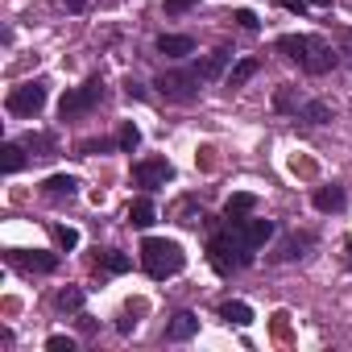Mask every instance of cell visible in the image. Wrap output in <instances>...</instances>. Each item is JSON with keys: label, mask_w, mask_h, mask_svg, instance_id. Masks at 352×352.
<instances>
[{"label": "cell", "mask_w": 352, "mask_h": 352, "mask_svg": "<svg viewBox=\"0 0 352 352\" xmlns=\"http://www.w3.org/2000/svg\"><path fill=\"white\" fill-rule=\"evenodd\" d=\"M278 50H282L286 58H294L307 75H327V71H336V63H340V54H336L323 38H315V34H286V38H278Z\"/></svg>", "instance_id": "cell-1"}, {"label": "cell", "mask_w": 352, "mask_h": 352, "mask_svg": "<svg viewBox=\"0 0 352 352\" xmlns=\"http://www.w3.org/2000/svg\"><path fill=\"white\" fill-rule=\"evenodd\" d=\"M253 253L257 249H249L245 241H241V232H236V224H228V232H212L208 236V261H212V270L216 274H236V270H245L249 261H253Z\"/></svg>", "instance_id": "cell-2"}, {"label": "cell", "mask_w": 352, "mask_h": 352, "mask_svg": "<svg viewBox=\"0 0 352 352\" xmlns=\"http://www.w3.org/2000/svg\"><path fill=\"white\" fill-rule=\"evenodd\" d=\"M141 265H145V274L149 278H174L183 265H187V253H183V245L179 241H166V236H149L145 245H141Z\"/></svg>", "instance_id": "cell-3"}, {"label": "cell", "mask_w": 352, "mask_h": 352, "mask_svg": "<svg viewBox=\"0 0 352 352\" xmlns=\"http://www.w3.org/2000/svg\"><path fill=\"white\" fill-rule=\"evenodd\" d=\"M100 100H104V79H100V75H91L83 87H75V91H67V96H63L58 116H63V120H79V116H87Z\"/></svg>", "instance_id": "cell-4"}, {"label": "cell", "mask_w": 352, "mask_h": 352, "mask_svg": "<svg viewBox=\"0 0 352 352\" xmlns=\"http://www.w3.org/2000/svg\"><path fill=\"white\" fill-rule=\"evenodd\" d=\"M199 71L191 67V71H162L157 79H153V87L166 96V100H174V104H187V100H195L199 96Z\"/></svg>", "instance_id": "cell-5"}, {"label": "cell", "mask_w": 352, "mask_h": 352, "mask_svg": "<svg viewBox=\"0 0 352 352\" xmlns=\"http://www.w3.org/2000/svg\"><path fill=\"white\" fill-rule=\"evenodd\" d=\"M46 96H50V91H46V79H30V83L13 87L5 104H9V112H13V116H25V120H34V116L46 108Z\"/></svg>", "instance_id": "cell-6"}, {"label": "cell", "mask_w": 352, "mask_h": 352, "mask_svg": "<svg viewBox=\"0 0 352 352\" xmlns=\"http://www.w3.org/2000/svg\"><path fill=\"white\" fill-rule=\"evenodd\" d=\"M170 179H174V166H170L166 157H145V162L133 166V183L145 187V191H157V187H166Z\"/></svg>", "instance_id": "cell-7"}, {"label": "cell", "mask_w": 352, "mask_h": 352, "mask_svg": "<svg viewBox=\"0 0 352 352\" xmlns=\"http://www.w3.org/2000/svg\"><path fill=\"white\" fill-rule=\"evenodd\" d=\"M236 232H241V241H245L249 249H261V245L274 236V220H253V216H249V220L236 224Z\"/></svg>", "instance_id": "cell-8"}, {"label": "cell", "mask_w": 352, "mask_h": 352, "mask_svg": "<svg viewBox=\"0 0 352 352\" xmlns=\"http://www.w3.org/2000/svg\"><path fill=\"white\" fill-rule=\"evenodd\" d=\"M21 270H34V274H54L58 270V257L54 253H25V249H17V253H9Z\"/></svg>", "instance_id": "cell-9"}, {"label": "cell", "mask_w": 352, "mask_h": 352, "mask_svg": "<svg viewBox=\"0 0 352 352\" xmlns=\"http://www.w3.org/2000/svg\"><path fill=\"white\" fill-rule=\"evenodd\" d=\"M191 50H195V38H187V34H162L157 38V54H166V58H183Z\"/></svg>", "instance_id": "cell-10"}, {"label": "cell", "mask_w": 352, "mask_h": 352, "mask_svg": "<svg viewBox=\"0 0 352 352\" xmlns=\"http://www.w3.org/2000/svg\"><path fill=\"white\" fill-rule=\"evenodd\" d=\"M228 58H232L228 50H212V54H204V58L195 63V71H199V79H204V83H212V79H220V75H224V67H228Z\"/></svg>", "instance_id": "cell-11"}, {"label": "cell", "mask_w": 352, "mask_h": 352, "mask_svg": "<svg viewBox=\"0 0 352 352\" xmlns=\"http://www.w3.org/2000/svg\"><path fill=\"white\" fill-rule=\"evenodd\" d=\"M199 331V315H191V311H179L170 319V327H166V340H191Z\"/></svg>", "instance_id": "cell-12"}, {"label": "cell", "mask_w": 352, "mask_h": 352, "mask_svg": "<svg viewBox=\"0 0 352 352\" xmlns=\"http://www.w3.org/2000/svg\"><path fill=\"white\" fill-rule=\"evenodd\" d=\"M253 208H257V199H253L249 191H241V195H232V199L224 204V220H228V224H241V220H249Z\"/></svg>", "instance_id": "cell-13"}, {"label": "cell", "mask_w": 352, "mask_h": 352, "mask_svg": "<svg viewBox=\"0 0 352 352\" xmlns=\"http://www.w3.org/2000/svg\"><path fill=\"white\" fill-rule=\"evenodd\" d=\"M311 204H315L319 212H340V208L348 204V195H344V187H319V191L311 195Z\"/></svg>", "instance_id": "cell-14"}, {"label": "cell", "mask_w": 352, "mask_h": 352, "mask_svg": "<svg viewBox=\"0 0 352 352\" xmlns=\"http://www.w3.org/2000/svg\"><path fill=\"white\" fill-rule=\"evenodd\" d=\"M220 319H224V323H236V327H249V323H253V307L241 302V298L220 302Z\"/></svg>", "instance_id": "cell-15"}, {"label": "cell", "mask_w": 352, "mask_h": 352, "mask_svg": "<svg viewBox=\"0 0 352 352\" xmlns=\"http://www.w3.org/2000/svg\"><path fill=\"white\" fill-rule=\"evenodd\" d=\"M42 191H46L50 199H71V195L79 191V179H71V174H54V179L42 183Z\"/></svg>", "instance_id": "cell-16"}, {"label": "cell", "mask_w": 352, "mask_h": 352, "mask_svg": "<svg viewBox=\"0 0 352 352\" xmlns=\"http://www.w3.org/2000/svg\"><path fill=\"white\" fill-rule=\"evenodd\" d=\"M96 265H100L104 274H124V270L133 265V257H129V253H120V249H100Z\"/></svg>", "instance_id": "cell-17"}, {"label": "cell", "mask_w": 352, "mask_h": 352, "mask_svg": "<svg viewBox=\"0 0 352 352\" xmlns=\"http://www.w3.org/2000/svg\"><path fill=\"white\" fill-rule=\"evenodd\" d=\"M153 220H157V212H153V204H149L145 195L129 204V224H133V228H149Z\"/></svg>", "instance_id": "cell-18"}, {"label": "cell", "mask_w": 352, "mask_h": 352, "mask_svg": "<svg viewBox=\"0 0 352 352\" xmlns=\"http://www.w3.org/2000/svg\"><path fill=\"white\" fill-rule=\"evenodd\" d=\"M0 153H5V157H0V162H5V174H17L25 166V145L21 141H5V145H0Z\"/></svg>", "instance_id": "cell-19"}, {"label": "cell", "mask_w": 352, "mask_h": 352, "mask_svg": "<svg viewBox=\"0 0 352 352\" xmlns=\"http://www.w3.org/2000/svg\"><path fill=\"white\" fill-rule=\"evenodd\" d=\"M257 71H261V63H257V58H241V63L228 71V87H245Z\"/></svg>", "instance_id": "cell-20"}, {"label": "cell", "mask_w": 352, "mask_h": 352, "mask_svg": "<svg viewBox=\"0 0 352 352\" xmlns=\"http://www.w3.org/2000/svg\"><path fill=\"white\" fill-rule=\"evenodd\" d=\"M315 245V236L311 232H298V236H286V245H282V253H278V261H294V257H302V249H311Z\"/></svg>", "instance_id": "cell-21"}, {"label": "cell", "mask_w": 352, "mask_h": 352, "mask_svg": "<svg viewBox=\"0 0 352 352\" xmlns=\"http://www.w3.org/2000/svg\"><path fill=\"white\" fill-rule=\"evenodd\" d=\"M298 112H302V120H311V124H327V120H331V108H327L323 100H302Z\"/></svg>", "instance_id": "cell-22"}, {"label": "cell", "mask_w": 352, "mask_h": 352, "mask_svg": "<svg viewBox=\"0 0 352 352\" xmlns=\"http://www.w3.org/2000/svg\"><path fill=\"white\" fill-rule=\"evenodd\" d=\"M58 311H83V290L79 286H67V290H58Z\"/></svg>", "instance_id": "cell-23"}, {"label": "cell", "mask_w": 352, "mask_h": 352, "mask_svg": "<svg viewBox=\"0 0 352 352\" xmlns=\"http://www.w3.org/2000/svg\"><path fill=\"white\" fill-rule=\"evenodd\" d=\"M274 108H278V112H298V108H302V100L294 96V87H278V96H274Z\"/></svg>", "instance_id": "cell-24"}, {"label": "cell", "mask_w": 352, "mask_h": 352, "mask_svg": "<svg viewBox=\"0 0 352 352\" xmlns=\"http://www.w3.org/2000/svg\"><path fill=\"white\" fill-rule=\"evenodd\" d=\"M116 145H120L124 153H133V149L141 145V129H137L133 120H129V124H120V137H116Z\"/></svg>", "instance_id": "cell-25"}, {"label": "cell", "mask_w": 352, "mask_h": 352, "mask_svg": "<svg viewBox=\"0 0 352 352\" xmlns=\"http://www.w3.org/2000/svg\"><path fill=\"white\" fill-rule=\"evenodd\" d=\"M21 145H25V149H42V153H54V137H50V133H30Z\"/></svg>", "instance_id": "cell-26"}, {"label": "cell", "mask_w": 352, "mask_h": 352, "mask_svg": "<svg viewBox=\"0 0 352 352\" xmlns=\"http://www.w3.org/2000/svg\"><path fill=\"white\" fill-rule=\"evenodd\" d=\"M54 241H58L63 249H75V245H79V232L67 228V224H58V228H54Z\"/></svg>", "instance_id": "cell-27"}, {"label": "cell", "mask_w": 352, "mask_h": 352, "mask_svg": "<svg viewBox=\"0 0 352 352\" xmlns=\"http://www.w3.org/2000/svg\"><path fill=\"white\" fill-rule=\"evenodd\" d=\"M46 348H50V352H75V340H71V336H50Z\"/></svg>", "instance_id": "cell-28"}, {"label": "cell", "mask_w": 352, "mask_h": 352, "mask_svg": "<svg viewBox=\"0 0 352 352\" xmlns=\"http://www.w3.org/2000/svg\"><path fill=\"white\" fill-rule=\"evenodd\" d=\"M236 21H241V25H245V30H257V25H261V21H257V13H253V9H236Z\"/></svg>", "instance_id": "cell-29"}, {"label": "cell", "mask_w": 352, "mask_h": 352, "mask_svg": "<svg viewBox=\"0 0 352 352\" xmlns=\"http://www.w3.org/2000/svg\"><path fill=\"white\" fill-rule=\"evenodd\" d=\"M124 96H129V100H145V87H141L137 79H124Z\"/></svg>", "instance_id": "cell-30"}, {"label": "cell", "mask_w": 352, "mask_h": 352, "mask_svg": "<svg viewBox=\"0 0 352 352\" xmlns=\"http://www.w3.org/2000/svg\"><path fill=\"white\" fill-rule=\"evenodd\" d=\"M104 149H108V141H83V145H79V153H83V157H91V153H104Z\"/></svg>", "instance_id": "cell-31"}, {"label": "cell", "mask_w": 352, "mask_h": 352, "mask_svg": "<svg viewBox=\"0 0 352 352\" xmlns=\"http://www.w3.org/2000/svg\"><path fill=\"white\" fill-rule=\"evenodd\" d=\"M191 5H199V0H166V13H187Z\"/></svg>", "instance_id": "cell-32"}, {"label": "cell", "mask_w": 352, "mask_h": 352, "mask_svg": "<svg viewBox=\"0 0 352 352\" xmlns=\"http://www.w3.org/2000/svg\"><path fill=\"white\" fill-rule=\"evenodd\" d=\"M282 9H290V13H307V0H278Z\"/></svg>", "instance_id": "cell-33"}, {"label": "cell", "mask_w": 352, "mask_h": 352, "mask_svg": "<svg viewBox=\"0 0 352 352\" xmlns=\"http://www.w3.org/2000/svg\"><path fill=\"white\" fill-rule=\"evenodd\" d=\"M67 9H71V13H83V9H87V0H67Z\"/></svg>", "instance_id": "cell-34"}, {"label": "cell", "mask_w": 352, "mask_h": 352, "mask_svg": "<svg viewBox=\"0 0 352 352\" xmlns=\"http://www.w3.org/2000/svg\"><path fill=\"white\" fill-rule=\"evenodd\" d=\"M307 5H315V9H327V5H331V0H307Z\"/></svg>", "instance_id": "cell-35"}, {"label": "cell", "mask_w": 352, "mask_h": 352, "mask_svg": "<svg viewBox=\"0 0 352 352\" xmlns=\"http://www.w3.org/2000/svg\"><path fill=\"white\" fill-rule=\"evenodd\" d=\"M348 253H352V245H348Z\"/></svg>", "instance_id": "cell-36"}]
</instances>
